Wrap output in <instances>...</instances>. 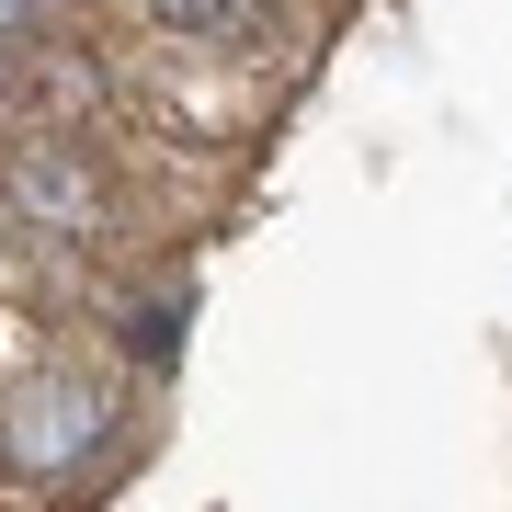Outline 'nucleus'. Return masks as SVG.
I'll return each mask as SVG.
<instances>
[{
    "mask_svg": "<svg viewBox=\"0 0 512 512\" xmlns=\"http://www.w3.org/2000/svg\"><path fill=\"white\" fill-rule=\"evenodd\" d=\"M12 194L35 205L46 228H103V194H92V171H80V160H57V148H35V160L12 171Z\"/></svg>",
    "mask_w": 512,
    "mask_h": 512,
    "instance_id": "f257e3e1",
    "label": "nucleus"
},
{
    "mask_svg": "<svg viewBox=\"0 0 512 512\" xmlns=\"http://www.w3.org/2000/svg\"><path fill=\"white\" fill-rule=\"evenodd\" d=\"M160 35H205V46H251L262 35V0H148Z\"/></svg>",
    "mask_w": 512,
    "mask_h": 512,
    "instance_id": "f03ea898",
    "label": "nucleus"
},
{
    "mask_svg": "<svg viewBox=\"0 0 512 512\" xmlns=\"http://www.w3.org/2000/svg\"><path fill=\"white\" fill-rule=\"evenodd\" d=\"M46 12H57V0H0V35H35Z\"/></svg>",
    "mask_w": 512,
    "mask_h": 512,
    "instance_id": "20e7f679",
    "label": "nucleus"
},
{
    "mask_svg": "<svg viewBox=\"0 0 512 512\" xmlns=\"http://www.w3.org/2000/svg\"><path fill=\"white\" fill-rule=\"evenodd\" d=\"M103 433V410L80 399V410H23V467H57L69 444H92Z\"/></svg>",
    "mask_w": 512,
    "mask_h": 512,
    "instance_id": "7ed1b4c3",
    "label": "nucleus"
}]
</instances>
